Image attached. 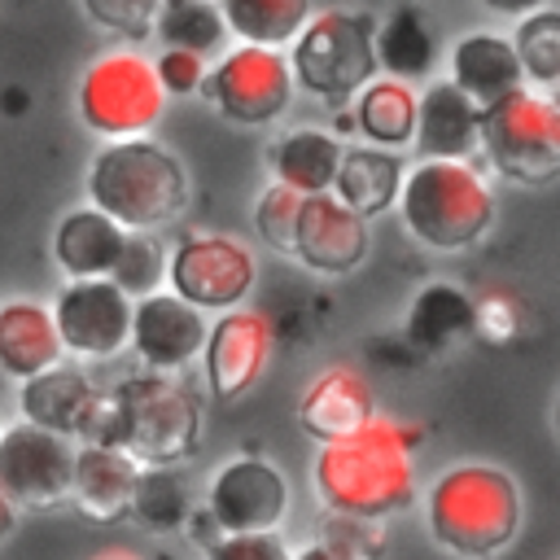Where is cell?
I'll use <instances>...</instances> for the list:
<instances>
[{"mask_svg": "<svg viewBox=\"0 0 560 560\" xmlns=\"http://www.w3.org/2000/svg\"><path fill=\"white\" fill-rule=\"evenodd\" d=\"M136 459L118 446L83 442L74 446L70 464V499L74 512H83L96 525H118L131 516V486H136Z\"/></svg>", "mask_w": 560, "mask_h": 560, "instance_id": "ac0fdd59", "label": "cell"}, {"mask_svg": "<svg viewBox=\"0 0 560 560\" xmlns=\"http://www.w3.org/2000/svg\"><path fill=\"white\" fill-rule=\"evenodd\" d=\"M79 4L96 26L122 39H149L153 13H158V0H79Z\"/></svg>", "mask_w": 560, "mask_h": 560, "instance_id": "e575fe53", "label": "cell"}, {"mask_svg": "<svg viewBox=\"0 0 560 560\" xmlns=\"http://www.w3.org/2000/svg\"><path fill=\"white\" fill-rule=\"evenodd\" d=\"M464 332H472V298L459 284L433 280L411 298V306H407V341L411 346L442 354Z\"/></svg>", "mask_w": 560, "mask_h": 560, "instance_id": "4316f807", "label": "cell"}, {"mask_svg": "<svg viewBox=\"0 0 560 560\" xmlns=\"http://www.w3.org/2000/svg\"><path fill=\"white\" fill-rule=\"evenodd\" d=\"M512 52L521 61V74L538 88H551L560 79V13L556 9H534L516 22L512 31Z\"/></svg>", "mask_w": 560, "mask_h": 560, "instance_id": "1f68e13d", "label": "cell"}, {"mask_svg": "<svg viewBox=\"0 0 560 560\" xmlns=\"http://www.w3.org/2000/svg\"><path fill=\"white\" fill-rule=\"evenodd\" d=\"M153 74H158L166 96H192L201 88V79H206V57L188 52V48H166L153 61Z\"/></svg>", "mask_w": 560, "mask_h": 560, "instance_id": "8d00e7d4", "label": "cell"}, {"mask_svg": "<svg viewBox=\"0 0 560 560\" xmlns=\"http://www.w3.org/2000/svg\"><path fill=\"white\" fill-rule=\"evenodd\" d=\"M289 512V481L262 455H232L214 468L206 490V516L219 534H262Z\"/></svg>", "mask_w": 560, "mask_h": 560, "instance_id": "7c38bea8", "label": "cell"}, {"mask_svg": "<svg viewBox=\"0 0 560 560\" xmlns=\"http://www.w3.org/2000/svg\"><path fill=\"white\" fill-rule=\"evenodd\" d=\"M228 122L241 127H262L276 122L289 109L293 96V74L280 48L267 44H236L219 57L214 70H206L197 88Z\"/></svg>", "mask_w": 560, "mask_h": 560, "instance_id": "9c48e42d", "label": "cell"}, {"mask_svg": "<svg viewBox=\"0 0 560 560\" xmlns=\"http://www.w3.org/2000/svg\"><path fill=\"white\" fill-rule=\"evenodd\" d=\"M424 521L442 551L459 560H490L521 529L516 477L499 464L464 459L424 490Z\"/></svg>", "mask_w": 560, "mask_h": 560, "instance_id": "7a4b0ae2", "label": "cell"}, {"mask_svg": "<svg viewBox=\"0 0 560 560\" xmlns=\"http://www.w3.org/2000/svg\"><path fill=\"white\" fill-rule=\"evenodd\" d=\"M398 184H402V158L394 149L359 144V149H341V162H337L328 192L368 219V214H381L398 201Z\"/></svg>", "mask_w": 560, "mask_h": 560, "instance_id": "cb8c5ba5", "label": "cell"}, {"mask_svg": "<svg viewBox=\"0 0 560 560\" xmlns=\"http://www.w3.org/2000/svg\"><path fill=\"white\" fill-rule=\"evenodd\" d=\"M372 48H376V66H385L389 79H416V74H429L433 57H438V39H433V26L420 9H394L376 35H372Z\"/></svg>", "mask_w": 560, "mask_h": 560, "instance_id": "83f0119b", "label": "cell"}, {"mask_svg": "<svg viewBox=\"0 0 560 560\" xmlns=\"http://www.w3.org/2000/svg\"><path fill=\"white\" fill-rule=\"evenodd\" d=\"M486 9H494V13H512V18H525V13H534V9H542L547 0H481Z\"/></svg>", "mask_w": 560, "mask_h": 560, "instance_id": "60d3db41", "label": "cell"}, {"mask_svg": "<svg viewBox=\"0 0 560 560\" xmlns=\"http://www.w3.org/2000/svg\"><path fill=\"white\" fill-rule=\"evenodd\" d=\"M114 394V446L127 451L136 464H179L201 446L206 433V407L201 398L162 376H127Z\"/></svg>", "mask_w": 560, "mask_h": 560, "instance_id": "5b68a950", "label": "cell"}, {"mask_svg": "<svg viewBox=\"0 0 560 560\" xmlns=\"http://www.w3.org/2000/svg\"><path fill=\"white\" fill-rule=\"evenodd\" d=\"M175 298L197 311H232L249 298L258 280L254 249L223 232H192L166 254V276Z\"/></svg>", "mask_w": 560, "mask_h": 560, "instance_id": "30bf717a", "label": "cell"}, {"mask_svg": "<svg viewBox=\"0 0 560 560\" xmlns=\"http://www.w3.org/2000/svg\"><path fill=\"white\" fill-rule=\"evenodd\" d=\"M372 416H376V398H372L368 376L359 368H341V363L337 368H324L302 389V398H298V424L319 446L324 442H337V438H350Z\"/></svg>", "mask_w": 560, "mask_h": 560, "instance_id": "e0dca14e", "label": "cell"}, {"mask_svg": "<svg viewBox=\"0 0 560 560\" xmlns=\"http://www.w3.org/2000/svg\"><path fill=\"white\" fill-rule=\"evenodd\" d=\"M206 560H289V547L276 529L262 534H214L206 542Z\"/></svg>", "mask_w": 560, "mask_h": 560, "instance_id": "d590c367", "label": "cell"}, {"mask_svg": "<svg viewBox=\"0 0 560 560\" xmlns=\"http://www.w3.org/2000/svg\"><path fill=\"white\" fill-rule=\"evenodd\" d=\"M88 197L127 232H153L184 214L188 171L149 136L109 140L88 166Z\"/></svg>", "mask_w": 560, "mask_h": 560, "instance_id": "3957f363", "label": "cell"}, {"mask_svg": "<svg viewBox=\"0 0 560 560\" xmlns=\"http://www.w3.org/2000/svg\"><path fill=\"white\" fill-rule=\"evenodd\" d=\"M70 464H74L70 438L39 429L31 420L0 429V490L13 508H26V512L66 508Z\"/></svg>", "mask_w": 560, "mask_h": 560, "instance_id": "8fae6325", "label": "cell"}, {"mask_svg": "<svg viewBox=\"0 0 560 560\" xmlns=\"http://www.w3.org/2000/svg\"><path fill=\"white\" fill-rule=\"evenodd\" d=\"M398 210L407 232L438 249V254H459L472 249L490 223H494V192L472 171L468 162L451 158H424L411 171H402L398 184Z\"/></svg>", "mask_w": 560, "mask_h": 560, "instance_id": "277c9868", "label": "cell"}, {"mask_svg": "<svg viewBox=\"0 0 560 560\" xmlns=\"http://www.w3.org/2000/svg\"><path fill=\"white\" fill-rule=\"evenodd\" d=\"M188 481L175 472V464H140L136 468V486H131V516L153 529V534H166V529H179L188 521Z\"/></svg>", "mask_w": 560, "mask_h": 560, "instance_id": "f546056e", "label": "cell"}, {"mask_svg": "<svg viewBox=\"0 0 560 560\" xmlns=\"http://www.w3.org/2000/svg\"><path fill=\"white\" fill-rule=\"evenodd\" d=\"M289 560H359V556H350V551H341V547H332V542H306L298 556H289Z\"/></svg>", "mask_w": 560, "mask_h": 560, "instance_id": "ab89813d", "label": "cell"}, {"mask_svg": "<svg viewBox=\"0 0 560 560\" xmlns=\"http://www.w3.org/2000/svg\"><path fill=\"white\" fill-rule=\"evenodd\" d=\"M424 442V429L372 416L350 438L324 442L311 468L315 494L328 512L385 521L416 499V468L411 451Z\"/></svg>", "mask_w": 560, "mask_h": 560, "instance_id": "6da1fadb", "label": "cell"}, {"mask_svg": "<svg viewBox=\"0 0 560 560\" xmlns=\"http://www.w3.org/2000/svg\"><path fill=\"white\" fill-rule=\"evenodd\" d=\"M48 315H52V328L61 337V350H70L79 359H109L127 346L131 298L109 276L70 280L57 293Z\"/></svg>", "mask_w": 560, "mask_h": 560, "instance_id": "4fadbf2b", "label": "cell"}, {"mask_svg": "<svg viewBox=\"0 0 560 560\" xmlns=\"http://www.w3.org/2000/svg\"><path fill=\"white\" fill-rule=\"evenodd\" d=\"M271 359V319L262 311L249 306H232L223 311L201 341V368H206V385L214 402H236L245 398Z\"/></svg>", "mask_w": 560, "mask_h": 560, "instance_id": "5bb4252c", "label": "cell"}, {"mask_svg": "<svg viewBox=\"0 0 560 560\" xmlns=\"http://www.w3.org/2000/svg\"><path fill=\"white\" fill-rule=\"evenodd\" d=\"M298 206H302V192H293L289 184H267L254 201V228L258 236L271 245V249H284L293 245V223H298Z\"/></svg>", "mask_w": 560, "mask_h": 560, "instance_id": "836d02e7", "label": "cell"}, {"mask_svg": "<svg viewBox=\"0 0 560 560\" xmlns=\"http://www.w3.org/2000/svg\"><path fill=\"white\" fill-rule=\"evenodd\" d=\"M477 149L512 184H551L560 175V109L534 88H512L508 96L477 109Z\"/></svg>", "mask_w": 560, "mask_h": 560, "instance_id": "52a82bcc", "label": "cell"}, {"mask_svg": "<svg viewBox=\"0 0 560 560\" xmlns=\"http://www.w3.org/2000/svg\"><path fill=\"white\" fill-rule=\"evenodd\" d=\"M61 354L66 350H61L48 306L26 302V298L0 302V372L4 376L26 381V376L44 372L48 363H57Z\"/></svg>", "mask_w": 560, "mask_h": 560, "instance_id": "603a6c76", "label": "cell"}, {"mask_svg": "<svg viewBox=\"0 0 560 560\" xmlns=\"http://www.w3.org/2000/svg\"><path fill=\"white\" fill-rule=\"evenodd\" d=\"M166 276V249L153 241V232H127L122 236V249L109 267V280L127 293V298H144L162 284Z\"/></svg>", "mask_w": 560, "mask_h": 560, "instance_id": "d6a6232c", "label": "cell"}, {"mask_svg": "<svg viewBox=\"0 0 560 560\" xmlns=\"http://www.w3.org/2000/svg\"><path fill=\"white\" fill-rule=\"evenodd\" d=\"M372 35H376V22L368 13H346V9L311 13L302 31L289 39V57H284L293 88L328 105L350 101L381 70Z\"/></svg>", "mask_w": 560, "mask_h": 560, "instance_id": "8992f818", "label": "cell"}, {"mask_svg": "<svg viewBox=\"0 0 560 560\" xmlns=\"http://www.w3.org/2000/svg\"><path fill=\"white\" fill-rule=\"evenodd\" d=\"M324 542L359 556V560H376L381 556V534L372 529V521H359V516H341V512H328V525H324Z\"/></svg>", "mask_w": 560, "mask_h": 560, "instance_id": "f35d334b", "label": "cell"}, {"mask_svg": "<svg viewBox=\"0 0 560 560\" xmlns=\"http://www.w3.org/2000/svg\"><path fill=\"white\" fill-rule=\"evenodd\" d=\"M149 35H158L166 48H188V52L210 57L214 48H223L228 26L214 0H158Z\"/></svg>", "mask_w": 560, "mask_h": 560, "instance_id": "4dcf8cb0", "label": "cell"}, {"mask_svg": "<svg viewBox=\"0 0 560 560\" xmlns=\"http://www.w3.org/2000/svg\"><path fill=\"white\" fill-rule=\"evenodd\" d=\"M13 529H18V508H13V503L4 499V490H0V542H4Z\"/></svg>", "mask_w": 560, "mask_h": 560, "instance_id": "b9f144b4", "label": "cell"}, {"mask_svg": "<svg viewBox=\"0 0 560 560\" xmlns=\"http://www.w3.org/2000/svg\"><path fill=\"white\" fill-rule=\"evenodd\" d=\"M311 13H315L311 0H219L223 26L236 39L267 44V48H284Z\"/></svg>", "mask_w": 560, "mask_h": 560, "instance_id": "f1b7e54d", "label": "cell"}, {"mask_svg": "<svg viewBox=\"0 0 560 560\" xmlns=\"http://www.w3.org/2000/svg\"><path fill=\"white\" fill-rule=\"evenodd\" d=\"M516 328H521V311H516V302L508 293H490V298L472 302V332H481L490 346L512 341Z\"/></svg>", "mask_w": 560, "mask_h": 560, "instance_id": "74e56055", "label": "cell"}, {"mask_svg": "<svg viewBox=\"0 0 560 560\" xmlns=\"http://www.w3.org/2000/svg\"><path fill=\"white\" fill-rule=\"evenodd\" d=\"M206 311L188 306L171 289H153L144 298H131V328L127 341L153 372H179L201 354L206 341Z\"/></svg>", "mask_w": 560, "mask_h": 560, "instance_id": "2e32d148", "label": "cell"}, {"mask_svg": "<svg viewBox=\"0 0 560 560\" xmlns=\"http://www.w3.org/2000/svg\"><path fill=\"white\" fill-rule=\"evenodd\" d=\"M166 92L153 74V61L136 48H114L96 57L74 88V109L88 131L101 140H131L144 136L162 118Z\"/></svg>", "mask_w": 560, "mask_h": 560, "instance_id": "ba28073f", "label": "cell"}, {"mask_svg": "<svg viewBox=\"0 0 560 560\" xmlns=\"http://www.w3.org/2000/svg\"><path fill=\"white\" fill-rule=\"evenodd\" d=\"M451 83L481 109V105L508 96L512 88H521L525 74H521V61H516V52H512V44L503 35L468 31L451 48Z\"/></svg>", "mask_w": 560, "mask_h": 560, "instance_id": "7402d4cb", "label": "cell"}, {"mask_svg": "<svg viewBox=\"0 0 560 560\" xmlns=\"http://www.w3.org/2000/svg\"><path fill=\"white\" fill-rule=\"evenodd\" d=\"M96 560H140V556H131V551H105V556H96Z\"/></svg>", "mask_w": 560, "mask_h": 560, "instance_id": "7bdbcfd3", "label": "cell"}, {"mask_svg": "<svg viewBox=\"0 0 560 560\" xmlns=\"http://www.w3.org/2000/svg\"><path fill=\"white\" fill-rule=\"evenodd\" d=\"M372 249V232L368 219L354 214L350 206H341L332 192H306L298 206V223H293V245L289 254L319 271V276H346L354 271Z\"/></svg>", "mask_w": 560, "mask_h": 560, "instance_id": "9a60e30c", "label": "cell"}, {"mask_svg": "<svg viewBox=\"0 0 560 560\" xmlns=\"http://www.w3.org/2000/svg\"><path fill=\"white\" fill-rule=\"evenodd\" d=\"M350 122L376 149H402V144H411V131H416V92H411V83L407 79H389V74L385 79L372 74L354 92Z\"/></svg>", "mask_w": 560, "mask_h": 560, "instance_id": "484cf974", "label": "cell"}, {"mask_svg": "<svg viewBox=\"0 0 560 560\" xmlns=\"http://www.w3.org/2000/svg\"><path fill=\"white\" fill-rule=\"evenodd\" d=\"M122 236H127V228H118L96 206H74L52 228V258L66 271V280L109 276V267L122 249Z\"/></svg>", "mask_w": 560, "mask_h": 560, "instance_id": "44dd1931", "label": "cell"}, {"mask_svg": "<svg viewBox=\"0 0 560 560\" xmlns=\"http://www.w3.org/2000/svg\"><path fill=\"white\" fill-rule=\"evenodd\" d=\"M341 140L324 127H293L280 140H271L267 149V166L276 175V184H289L293 192H328L337 162H341Z\"/></svg>", "mask_w": 560, "mask_h": 560, "instance_id": "d4e9b609", "label": "cell"}, {"mask_svg": "<svg viewBox=\"0 0 560 560\" xmlns=\"http://www.w3.org/2000/svg\"><path fill=\"white\" fill-rule=\"evenodd\" d=\"M92 398H96V385L88 381V372L74 368V363H61V359L48 363L44 372L26 376L22 389H18L22 420H31L39 429H52L61 438H79Z\"/></svg>", "mask_w": 560, "mask_h": 560, "instance_id": "ffe728a7", "label": "cell"}, {"mask_svg": "<svg viewBox=\"0 0 560 560\" xmlns=\"http://www.w3.org/2000/svg\"><path fill=\"white\" fill-rule=\"evenodd\" d=\"M411 144L424 158L468 162L477 153V105L451 83L438 79L416 96V131Z\"/></svg>", "mask_w": 560, "mask_h": 560, "instance_id": "d6986e66", "label": "cell"}]
</instances>
